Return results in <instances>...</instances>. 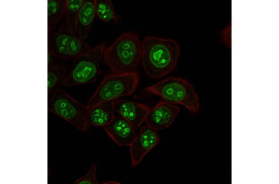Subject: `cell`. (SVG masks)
Wrapping results in <instances>:
<instances>
[{"mask_svg": "<svg viewBox=\"0 0 279 184\" xmlns=\"http://www.w3.org/2000/svg\"><path fill=\"white\" fill-rule=\"evenodd\" d=\"M142 46V64L149 77H161L170 72L176 66L180 53L176 41L147 36L144 39Z\"/></svg>", "mask_w": 279, "mask_h": 184, "instance_id": "cell-1", "label": "cell"}, {"mask_svg": "<svg viewBox=\"0 0 279 184\" xmlns=\"http://www.w3.org/2000/svg\"><path fill=\"white\" fill-rule=\"evenodd\" d=\"M142 46L135 33H125L108 47L105 48L104 62L112 74H123L134 71L141 58Z\"/></svg>", "mask_w": 279, "mask_h": 184, "instance_id": "cell-2", "label": "cell"}, {"mask_svg": "<svg viewBox=\"0 0 279 184\" xmlns=\"http://www.w3.org/2000/svg\"><path fill=\"white\" fill-rule=\"evenodd\" d=\"M144 91L160 96L169 103L182 105L191 113H196L199 110L198 96L193 85L184 79L170 77Z\"/></svg>", "mask_w": 279, "mask_h": 184, "instance_id": "cell-3", "label": "cell"}, {"mask_svg": "<svg viewBox=\"0 0 279 184\" xmlns=\"http://www.w3.org/2000/svg\"><path fill=\"white\" fill-rule=\"evenodd\" d=\"M139 81L138 74L134 71L123 74L107 75L87 103L86 107L87 112L101 103L132 94Z\"/></svg>", "mask_w": 279, "mask_h": 184, "instance_id": "cell-4", "label": "cell"}, {"mask_svg": "<svg viewBox=\"0 0 279 184\" xmlns=\"http://www.w3.org/2000/svg\"><path fill=\"white\" fill-rule=\"evenodd\" d=\"M107 42H103L74 61L68 75L60 83L64 86L91 83L96 81L101 71L100 64Z\"/></svg>", "mask_w": 279, "mask_h": 184, "instance_id": "cell-5", "label": "cell"}, {"mask_svg": "<svg viewBox=\"0 0 279 184\" xmlns=\"http://www.w3.org/2000/svg\"><path fill=\"white\" fill-rule=\"evenodd\" d=\"M47 49L52 55L67 59L77 58L92 48L71 31L66 18L59 30L49 36Z\"/></svg>", "mask_w": 279, "mask_h": 184, "instance_id": "cell-6", "label": "cell"}, {"mask_svg": "<svg viewBox=\"0 0 279 184\" xmlns=\"http://www.w3.org/2000/svg\"><path fill=\"white\" fill-rule=\"evenodd\" d=\"M47 109L81 131L89 129L84 114V106L61 89L53 93L48 102Z\"/></svg>", "mask_w": 279, "mask_h": 184, "instance_id": "cell-7", "label": "cell"}, {"mask_svg": "<svg viewBox=\"0 0 279 184\" xmlns=\"http://www.w3.org/2000/svg\"><path fill=\"white\" fill-rule=\"evenodd\" d=\"M159 142V136L156 129L148 125L143 126L130 146L132 165L138 164Z\"/></svg>", "mask_w": 279, "mask_h": 184, "instance_id": "cell-8", "label": "cell"}, {"mask_svg": "<svg viewBox=\"0 0 279 184\" xmlns=\"http://www.w3.org/2000/svg\"><path fill=\"white\" fill-rule=\"evenodd\" d=\"M102 128L119 146H130L137 136L132 125L120 115L114 116L110 123Z\"/></svg>", "mask_w": 279, "mask_h": 184, "instance_id": "cell-9", "label": "cell"}, {"mask_svg": "<svg viewBox=\"0 0 279 184\" xmlns=\"http://www.w3.org/2000/svg\"><path fill=\"white\" fill-rule=\"evenodd\" d=\"M179 111L178 107L161 101L150 110L145 120L148 125L157 130L163 129L171 125Z\"/></svg>", "mask_w": 279, "mask_h": 184, "instance_id": "cell-10", "label": "cell"}, {"mask_svg": "<svg viewBox=\"0 0 279 184\" xmlns=\"http://www.w3.org/2000/svg\"><path fill=\"white\" fill-rule=\"evenodd\" d=\"M114 110L137 129L150 109L146 106L126 99L115 100Z\"/></svg>", "mask_w": 279, "mask_h": 184, "instance_id": "cell-11", "label": "cell"}, {"mask_svg": "<svg viewBox=\"0 0 279 184\" xmlns=\"http://www.w3.org/2000/svg\"><path fill=\"white\" fill-rule=\"evenodd\" d=\"M114 100L101 103L87 112L86 119L87 124L95 126L103 127L110 123L114 115Z\"/></svg>", "mask_w": 279, "mask_h": 184, "instance_id": "cell-12", "label": "cell"}, {"mask_svg": "<svg viewBox=\"0 0 279 184\" xmlns=\"http://www.w3.org/2000/svg\"><path fill=\"white\" fill-rule=\"evenodd\" d=\"M95 0L84 1L79 10L76 29L79 37L84 41L88 35L96 14Z\"/></svg>", "mask_w": 279, "mask_h": 184, "instance_id": "cell-13", "label": "cell"}, {"mask_svg": "<svg viewBox=\"0 0 279 184\" xmlns=\"http://www.w3.org/2000/svg\"><path fill=\"white\" fill-rule=\"evenodd\" d=\"M95 4L96 14L103 21L115 25L121 20L120 16L115 15L110 0H95Z\"/></svg>", "mask_w": 279, "mask_h": 184, "instance_id": "cell-14", "label": "cell"}, {"mask_svg": "<svg viewBox=\"0 0 279 184\" xmlns=\"http://www.w3.org/2000/svg\"><path fill=\"white\" fill-rule=\"evenodd\" d=\"M66 0L47 1V24L48 31L52 28L51 25L58 23L66 11Z\"/></svg>", "mask_w": 279, "mask_h": 184, "instance_id": "cell-15", "label": "cell"}, {"mask_svg": "<svg viewBox=\"0 0 279 184\" xmlns=\"http://www.w3.org/2000/svg\"><path fill=\"white\" fill-rule=\"evenodd\" d=\"M67 71V67L64 65L55 64L47 70V93L51 94L55 87L65 78Z\"/></svg>", "mask_w": 279, "mask_h": 184, "instance_id": "cell-16", "label": "cell"}, {"mask_svg": "<svg viewBox=\"0 0 279 184\" xmlns=\"http://www.w3.org/2000/svg\"><path fill=\"white\" fill-rule=\"evenodd\" d=\"M84 1V0H66V19L70 29L75 34L77 31V21L78 12Z\"/></svg>", "mask_w": 279, "mask_h": 184, "instance_id": "cell-17", "label": "cell"}, {"mask_svg": "<svg viewBox=\"0 0 279 184\" xmlns=\"http://www.w3.org/2000/svg\"><path fill=\"white\" fill-rule=\"evenodd\" d=\"M97 169L96 164L94 160H93L91 166L85 175L76 181L74 184H99V183L95 177Z\"/></svg>", "mask_w": 279, "mask_h": 184, "instance_id": "cell-18", "label": "cell"}, {"mask_svg": "<svg viewBox=\"0 0 279 184\" xmlns=\"http://www.w3.org/2000/svg\"><path fill=\"white\" fill-rule=\"evenodd\" d=\"M231 24L230 22L219 33L220 43L229 48L231 47Z\"/></svg>", "mask_w": 279, "mask_h": 184, "instance_id": "cell-19", "label": "cell"}, {"mask_svg": "<svg viewBox=\"0 0 279 184\" xmlns=\"http://www.w3.org/2000/svg\"><path fill=\"white\" fill-rule=\"evenodd\" d=\"M52 55L48 51H47V69H49L52 67L54 65V64L53 61V59L52 57Z\"/></svg>", "mask_w": 279, "mask_h": 184, "instance_id": "cell-20", "label": "cell"}, {"mask_svg": "<svg viewBox=\"0 0 279 184\" xmlns=\"http://www.w3.org/2000/svg\"><path fill=\"white\" fill-rule=\"evenodd\" d=\"M121 184L120 182H118L116 181H108L106 182H104L102 183V184Z\"/></svg>", "mask_w": 279, "mask_h": 184, "instance_id": "cell-21", "label": "cell"}]
</instances>
